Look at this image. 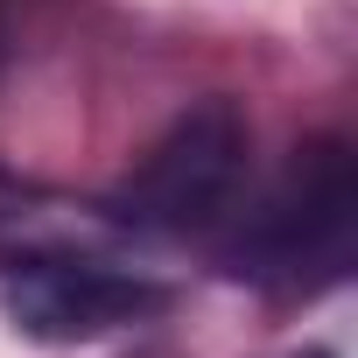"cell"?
Instances as JSON below:
<instances>
[{"label":"cell","instance_id":"cell-1","mask_svg":"<svg viewBox=\"0 0 358 358\" xmlns=\"http://www.w3.org/2000/svg\"><path fill=\"white\" fill-rule=\"evenodd\" d=\"M239 155H246V120L225 106V99H204L197 113H183L162 148L134 169V183H127V218L141 225H197L211 218L232 183H239Z\"/></svg>","mask_w":358,"mask_h":358},{"label":"cell","instance_id":"cell-2","mask_svg":"<svg viewBox=\"0 0 358 358\" xmlns=\"http://www.w3.org/2000/svg\"><path fill=\"white\" fill-rule=\"evenodd\" d=\"M0 309L15 316L22 337L78 344V337H106L120 323H141L148 309H162V288L113 274V267H85V260H29L0 281Z\"/></svg>","mask_w":358,"mask_h":358}]
</instances>
